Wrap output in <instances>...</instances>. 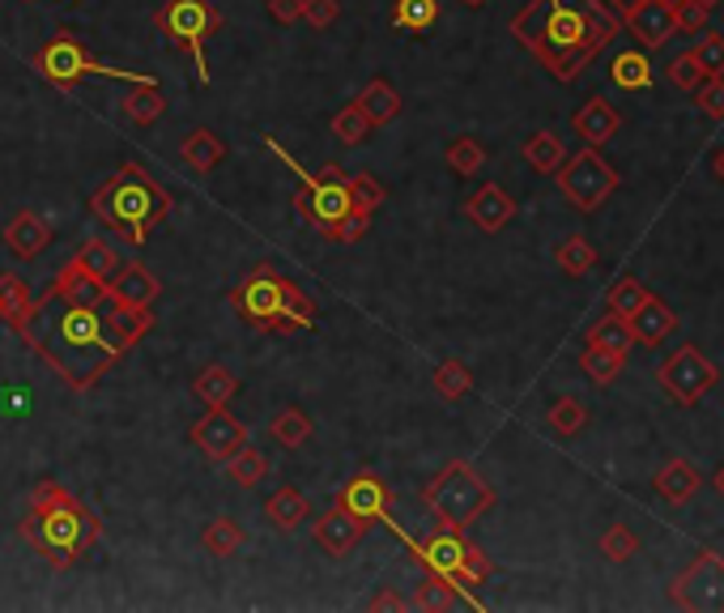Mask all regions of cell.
I'll return each mask as SVG.
<instances>
[{
	"instance_id": "91938a15",
	"label": "cell",
	"mask_w": 724,
	"mask_h": 613,
	"mask_svg": "<svg viewBox=\"0 0 724 613\" xmlns=\"http://www.w3.org/2000/svg\"><path fill=\"white\" fill-rule=\"evenodd\" d=\"M371 610H410V601L389 588V592H375V596H371Z\"/></svg>"
},
{
	"instance_id": "1f68e13d",
	"label": "cell",
	"mask_w": 724,
	"mask_h": 613,
	"mask_svg": "<svg viewBox=\"0 0 724 613\" xmlns=\"http://www.w3.org/2000/svg\"><path fill=\"white\" fill-rule=\"evenodd\" d=\"M588 345H601V350H613V354H631V345H635V333H631V320L627 315H618V311H610V315H601L592 329H588Z\"/></svg>"
},
{
	"instance_id": "f907efd6",
	"label": "cell",
	"mask_w": 724,
	"mask_h": 613,
	"mask_svg": "<svg viewBox=\"0 0 724 613\" xmlns=\"http://www.w3.org/2000/svg\"><path fill=\"white\" fill-rule=\"evenodd\" d=\"M695 60L699 69H703V77H724V34H703L695 48Z\"/></svg>"
},
{
	"instance_id": "ffe728a7",
	"label": "cell",
	"mask_w": 724,
	"mask_h": 613,
	"mask_svg": "<svg viewBox=\"0 0 724 613\" xmlns=\"http://www.w3.org/2000/svg\"><path fill=\"white\" fill-rule=\"evenodd\" d=\"M627 320H631L635 345H661L665 336L678 333V311H673L665 299H656V294H648Z\"/></svg>"
},
{
	"instance_id": "4316f807",
	"label": "cell",
	"mask_w": 724,
	"mask_h": 613,
	"mask_svg": "<svg viewBox=\"0 0 724 613\" xmlns=\"http://www.w3.org/2000/svg\"><path fill=\"white\" fill-rule=\"evenodd\" d=\"M193 392H196V401H205L209 409H223V405L235 401V392H239V375H235L230 366L214 363L193 380Z\"/></svg>"
},
{
	"instance_id": "9f6ffc18",
	"label": "cell",
	"mask_w": 724,
	"mask_h": 613,
	"mask_svg": "<svg viewBox=\"0 0 724 613\" xmlns=\"http://www.w3.org/2000/svg\"><path fill=\"white\" fill-rule=\"evenodd\" d=\"M303 18H307V27L329 30L337 18H341V4H337V0H303Z\"/></svg>"
},
{
	"instance_id": "52a82bcc",
	"label": "cell",
	"mask_w": 724,
	"mask_h": 613,
	"mask_svg": "<svg viewBox=\"0 0 724 613\" xmlns=\"http://www.w3.org/2000/svg\"><path fill=\"white\" fill-rule=\"evenodd\" d=\"M410 541V537H405ZM410 550L418 554V562L426 571H435V575H444L447 584L456 588L469 605H477L474 588L486 584L490 580V558L482 546H474L465 529H435L426 541H410Z\"/></svg>"
},
{
	"instance_id": "7dc6e473",
	"label": "cell",
	"mask_w": 724,
	"mask_h": 613,
	"mask_svg": "<svg viewBox=\"0 0 724 613\" xmlns=\"http://www.w3.org/2000/svg\"><path fill=\"white\" fill-rule=\"evenodd\" d=\"M226 474H230V481H239L244 490H251V486H260V481H265V474H269V460H265L256 447H244L235 460H226Z\"/></svg>"
},
{
	"instance_id": "03108f58",
	"label": "cell",
	"mask_w": 724,
	"mask_h": 613,
	"mask_svg": "<svg viewBox=\"0 0 724 613\" xmlns=\"http://www.w3.org/2000/svg\"><path fill=\"white\" fill-rule=\"evenodd\" d=\"M699 4H707V9H716V4H721V0H699Z\"/></svg>"
},
{
	"instance_id": "484cf974",
	"label": "cell",
	"mask_w": 724,
	"mask_h": 613,
	"mask_svg": "<svg viewBox=\"0 0 724 613\" xmlns=\"http://www.w3.org/2000/svg\"><path fill=\"white\" fill-rule=\"evenodd\" d=\"M307 516H311V502H307L294 486H281V490H273V495L265 499V520H269L278 532L303 529Z\"/></svg>"
},
{
	"instance_id": "44dd1931",
	"label": "cell",
	"mask_w": 724,
	"mask_h": 613,
	"mask_svg": "<svg viewBox=\"0 0 724 613\" xmlns=\"http://www.w3.org/2000/svg\"><path fill=\"white\" fill-rule=\"evenodd\" d=\"M652 486H656V495H661L669 507H682V502H691L699 495L703 474H699L686 456H669L665 465L656 469V477H652Z\"/></svg>"
},
{
	"instance_id": "d4e9b609",
	"label": "cell",
	"mask_w": 724,
	"mask_h": 613,
	"mask_svg": "<svg viewBox=\"0 0 724 613\" xmlns=\"http://www.w3.org/2000/svg\"><path fill=\"white\" fill-rule=\"evenodd\" d=\"M571 124H576V133H580L588 145H597V149H601V145H606V141H610L613 133L622 128V115H618V107H613L610 98L592 94L585 107L576 112V120H571Z\"/></svg>"
},
{
	"instance_id": "2e32d148",
	"label": "cell",
	"mask_w": 724,
	"mask_h": 613,
	"mask_svg": "<svg viewBox=\"0 0 724 613\" xmlns=\"http://www.w3.org/2000/svg\"><path fill=\"white\" fill-rule=\"evenodd\" d=\"M362 537H366V520H359L354 511H345V507H337V502L316 520V546L329 558L354 554Z\"/></svg>"
},
{
	"instance_id": "db71d44e",
	"label": "cell",
	"mask_w": 724,
	"mask_h": 613,
	"mask_svg": "<svg viewBox=\"0 0 724 613\" xmlns=\"http://www.w3.org/2000/svg\"><path fill=\"white\" fill-rule=\"evenodd\" d=\"M707 18H712V9L699 4V0H678V4H673V22H678V30H686V34L707 30Z\"/></svg>"
},
{
	"instance_id": "9a60e30c",
	"label": "cell",
	"mask_w": 724,
	"mask_h": 613,
	"mask_svg": "<svg viewBox=\"0 0 724 613\" xmlns=\"http://www.w3.org/2000/svg\"><path fill=\"white\" fill-rule=\"evenodd\" d=\"M337 507H345V511H354L359 520L366 524H380V520H392L389 507H392V490L389 481L380 474H354L341 490H337Z\"/></svg>"
},
{
	"instance_id": "003e7915",
	"label": "cell",
	"mask_w": 724,
	"mask_h": 613,
	"mask_svg": "<svg viewBox=\"0 0 724 613\" xmlns=\"http://www.w3.org/2000/svg\"><path fill=\"white\" fill-rule=\"evenodd\" d=\"M669 4H678V0H669Z\"/></svg>"
},
{
	"instance_id": "ee69618b",
	"label": "cell",
	"mask_w": 724,
	"mask_h": 613,
	"mask_svg": "<svg viewBox=\"0 0 724 613\" xmlns=\"http://www.w3.org/2000/svg\"><path fill=\"white\" fill-rule=\"evenodd\" d=\"M550 426H555L562 439H571V435H580L588 426V405L580 396H558L555 405H550Z\"/></svg>"
},
{
	"instance_id": "4dcf8cb0",
	"label": "cell",
	"mask_w": 724,
	"mask_h": 613,
	"mask_svg": "<svg viewBox=\"0 0 724 613\" xmlns=\"http://www.w3.org/2000/svg\"><path fill=\"white\" fill-rule=\"evenodd\" d=\"M124 115L137 124V128H149V124H158L163 112H167V98H163V90L158 85H133L128 94H124Z\"/></svg>"
},
{
	"instance_id": "83f0119b",
	"label": "cell",
	"mask_w": 724,
	"mask_h": 613,
	"mask_svg": "<svg viewBox=\"0 0 724 613\" xmlns=\"http://www.w3.org/2000/svg\"><path fill=\"white\" fill-rule=\"evenodd\" d=\"M362 112H366V120L380 128V124H392L396 115H401V94L392 90L389 77H371V82L362 85V94L354 98Z\"/></svg>"
},
{
	"instance_id": "6f0895ef",
	"label": "cell",
	"mask_w": 724,
	"mask_h": 613,
	"mask_svg": "<svg viewBox=\"0 0 724 613\" xmlns=\"http://www.w3.org/2000/svg\"><path fill=\"white\" fill-rule=\"evenodd\" d=\"M265 9H269V18H273L278 27L303 22V0H265Z\"/></svg>"
},
{
	"instance_id": "d6986e66",
	"label": "cell",
	"mask_w": 724,
	"mask_h": 613,
	"mask_svg": "<svg viewBox=\"0 0 724 613\" xmlns=\"http://www.w3.org/2000/svg\"><path fill=\"white\" fill-rule=\"evenodd\" d=\"M465 214H469V222H474L477 230L495 235V230H503V226L516 218V200H511V193L499 188V184H482V188L465 200Z\"/></svg>"
},
{
	"instance_id": "4fadbf2b",
	"label": "cell",
	"mask_w": 724,
	"mask_h": 613,
	"mask_svg": "<svg viewBox=\"0 0 724 613\" xmlns=\"http://www.w3.org/2000/svg\"><path fill=\"white\" fill-rule=\"evenodd\" d=\"M669 601L678 610L724 613V558L716 550H699V558L669 584Z\"/></svg>"
},
{
	"instance_id": "8992f818",
	"label": "cell",
	"mask_w": 724,
	"mask_h": 613,
	"mask_svg": "<svg viewBox=\"0 0 724 613\" xmlns=\"http://www.w3.org/2000/svg\"><path fill=\"white\" fill-rule=\"evenodd\" d=\"M422 502L431 507L439 529H469L495 507V486L477 474L469 460H452L426 481Z\"/></svg>"
},
{
	"instance_id": "e7e4bbea",
	"label": "cell",
	"mask_w": 724,
	"mask_h": 613,
	"mask_svg": "<svg viewBox=\"0 0 724 613\" xmlns=\"http://www.w3.org/2000/svg\"><path fill=\"white\" fill-rule=\"evenodd\" d=\"M461 4H465V9H486L490 0H461Z\"/></svg>"
},
{
	"instance_id": "7c38bea8",
	"label": "cell",
	"mask_w": 724,
	"mask_h": 613,
	"mask_svg": "<svg viewBox=\"0 0 724 613\" xmlns=\"http://www.w3.org/2000/svg\"><path fill=\"white\" fill-rule=\"evenodd\" d=\"M656 380H661V388L678 401V405H699L707 392L721 384V371L716 363L707 359V354H699V345H682V350H673L665 363L656 366Z\"/></svg>"
},
{
	"instance_id": "cb8c5ba5",
	"label": "cell",
	"mask_w": 724,
	"mask_h": 613,
	"mask_svg": "<svg viewBox=\"0 0 724 613\" xmlns=\"http://www.w3.org/2000/svg\"><path fill=\"white\" fill-rule=\"evenodd\" d=\"M103 315H107V324H112V333L133 350L137 341H145L149 336V329H154V311L149 306H137V303H124V299H103Z\"/></svg>"
},
{
	"instance_id": "6125c7cd",
	"label": "cell",
	"mask_w": 724,
	"mask_h": 613,
	"mask_svg": "<svg viewBox=\"0 0 724 613\" xmlns=\"http://www.w3.org/2000/svg\"><path fill=\"white\" fill-rule=\"evenodd\" d=\"M712 175H716V179L724 184V145L716 149V154H712Z\"/></svg>"
},
{
	"instance_id": "8d00e7d4",
	"label": "cell",
	"mask_w": 724,
	"mask_h": 613,
	"mask_svg": "<svg viewBox=\"0 0 724 613\" xmlns=\"http://www.w3.org/2000/svg\"><path fill=\"white\" fill-rule=\"evenodd\" d=\"M30 306H34V299H30L27 281L18 278V273H0V320L18 329L30 315Z\"/></svg>"
},
{
	"instance_id": "11a10c76",
	"label": "cell",
	"mask_w": 724,
	"mask_h": 613,
	"mask_svg": "<svg viewBox=\"0 0 724 613\" xmlns=\"http://www.w3.org/2000/svg\"><path fill=\"white\" fill-rule=\"evenodd\" d=\"M695 103L707 120H724V77H707V82L699 85Z\"/></svg>"
},
{
	"instance_id": "30bf717a",
	"label": "cell",
	"mask_w": 724,
	"mask_h": 613,
	"mask_svg": "<svg viewBox=\"0 0 724 613\" xmlns=\"http://www.w3.org/2000/svg\"><path fill=\"white\" fill-rule=\"evenodd\" d=\"M294 209H299V218L316 226L320 235H333L337 226L354 214L350 188H345V170L337 167V163H329L320 175H303V188L294 193Z\"/></svg>"
},
{
	"instance_id": "6da1fadb",
	"label": "cell",
	"mask_w": 724,
	"mask_h": 613,
	"mask_svg": "<svg viewBox=\"0 0 724 613\" xmlns=\"http://www.w3.org/2000/svg\"><path fill=\"white\" fill-rule=\"evenodd\" d=\"M18 333L34 354L48 359V366L73 392H90L128 354V345L112 333L103 306L64 303L52 290L43 299H34L30 315L18 324Z\"/></svg>"
},
{
	"instance_id": "b9f144b4",
	"label": "cell",
	"mask_w": 724,
	"mask_h": 613,
	"mask_svg": "<svg viewBox=\"0 0 724 613\" xmlns=\"http://www.w3.org/2000/svg\"><path fill=\"white\" fill-rule=\"evenodd\" d=\"M435 392L444 396V401H461V396H469L474 392V375H469V366L456 363V359H447V363L435 366Z\"/></svg>"
},
{
	"instance_id": "f1b7e54d",
	"label": "cell",
	"mask_w": 724,
	"mask_h": 613,
	"mask_svg": "<svg viewBox=\"0 0 724 613\" xmlns=\"http://www.w3.org/2000/svg\"><path fill=\"white\" fill-rule=\"evenodd\" d=\"M179 154H184V163H188L193 170L209 175V170L226 158V141L218 137L214 128H193V133L184 137V145H179Z\"/></svg>"
},
{
	"instance_id": "3957f363",
	"label": "cell",
	"mask_w": 724,
	"mask_h": 613,
	"mask_svg": "<svg viewBox=\"0 0 724 613\" xmlns=\"http://www.w3.org/2000/svg\"><path fill=\"white\" fill-rule=\"evenodd\" d=\"M99 532H103V520L77 495H69L56 477H43L34 486L27 520L18 524V537L56 571L77 567L85 550L99 541Z\"/></svg>"
},
{
	"instance_id": "d590c367",
	"label": "cell",
	"mask_w": 724,
	"mask_h": 613,
	"mask_svg": "<svg viewBox=\"0 0 724 613\" xmlns=\"http://www.w3.org/2000/svg\"><path fill=\"white\" fill-rule=\"evenodd\" d=\"M525 163H529L532 170H541V175H558V167L567 163L562 141H558L550 128H537V133L525 141Z\"/></svg>"
},
{
	"instance_id": "8fae6325",
	"label": "cell",
	"mask_w": 724,
	"mask_h": 613,
	"mask_svg": "<svg viewBox=\"0 0 724 613\" xmlns=\"http://www.w3.org/2000/svg\"><path fill=\"white\" fill-rule=\"evenodd\" d=\"M558 188L562 196L580 209V214H597L613 193H618V170L601 158L597 145H585L576 158H567L558 167Z\"/></svg>"
},
{
	"instance_id": "7bdbcfd3",
	"label": "cell",
	"mask_w": 724,
	"mask_h": 613,
	"mask_svg": "<svg viewBox=\"0 0 724 613\" xmlns=\"http://www.w3.org/2000/svg\"><path fill=\"white\" fill-rule=\"evenodd\" d=\"M329 128H333V137L341 141V145H362V141L371 137V128H375V124L366 120V112H362L359 103H345V107L333 115V124H329Z\"/></svg>"
},
{
	"instance_id": "816d5d0a",
	"label": "cell",
	"mask_w": 724,
	"mask_h": 613,
	"mask_svg": "<svg viewBox=\"0 0 724 613\" xmlns=\"http://www.w3.org/2000/svg\"><path fill=\"white\" fill-rule=\"evenodd\" d=\"M669 77H673L678 90H686V94H695L699 85L707 82V77H703V69H699L695 52H682V56L673 60V64H669Z\"/></svg>"
},
{
	"instance_id": "ab89813d",
	"label": "cell",
	"mask_w": 724,
	"mask_h": 613,
	"mask_svg": "<svg viewBox=\"0 0 724 613\" xmlns=\"http://www.w3.org/2000/svg\"><path fill=\"white\" fill-rule=\"evenodd\" d=\"M461 601V592L447 584L444 575H435V571H426V580L418 584V592H414V610L422 613H444L452 610Z\"/></svg>"
},
{
	"instance_id": "74e56055",
	"label": "cell",
	"mask_w": 724,
	"mask_h": 613,
	"mask_svg": "<svg viewBox=\"0 0 724 613\" xmlns=\"http://www.w3.org/2000/svg\"><path fill=\"white\" fill-rule=\"evenodd\" d=\"M444 163L452 167V175H477V170L486 167V145L477 137H452L444 149Z\"/></svg>"
},
{
	"instance_id": "680465c9",
	"label": "cell",
	"mask_w": 724,
	"mask_h": 613,
	"mask_svg": "<svg viewBox=\"0 0 724 613\" xmlns=\"http://www.w3.org/2000/svg\"><path fill=\"white\" fill-rule=\"evenodd\" d=\"M366 222H371V218H362V214H350V218L337 226L329 239H333V243H359L362 230H366Z\"/></svg>"
},
{
	"instance_id": "836d02e7",
	"label": "cell",
	"mask_w": 724,
	"mask_h": 613,
	"mask_svg": "<svg viewBox=\"0 0 724 613\" xmlns=\"http://www.w3.org/2000/svg\"><path fill=\"white\" fill-rule=\"evenodd\" d=\"M555 260L567 278H585V273L597 269V243H592L588 235H567V239L558 243Z\"/></svg>"
},
{
	"instance_id": "d6a6232c",
	"label": "cell",
	"mask_w": 724,
	"mask_h": 613,
	"mask_svg": "<svg viewBox=\"0 0 724 613\" xmlns=\"http://www.w3.org/2000/svg\"><path fill=\"white\" fill-rule=\"evenodd\" d=\"M269 439L278 447H286V451H299V447L311 439V418H307L299 405H286V409L273 414V422H269Z\"/></svg>"
},
{
	"instance_id": "f546056e",
	"label": "cell",
	"mask_w": 724,
	"mask_h": 613,
	"mask_svg": "<svg viewBox=\"0 0 724 613\" xmlns=\"http://www.w3.org/2000/svg\"><path fill=\"white\" fill-rule=\"evenodd\" d=\"M610 82L618 90H627V94H640L652 85V60L648 52H618L610 60Z\"/></svg>"
},
{
	"instance_id": "f6af8a7d",
	"label": "cell",
	"mask_w": 724,
	"mask_h": 613,
	"mask_svg": "<svg viewBox=\"0 0 724 613\" xmlns=\"http://www.w3.org/2000/svg\"><path fill=\"white\" fill-rule=\"evenodd\" d=\"M580 371H585L592 384H613L618 371H622V354L601 350V345H585V354H580Z\"/></svg>"
},
{
	"instance_id": "ac0fdd59",
	"label": "cell",
	"mask_w": 724,
	"mask_h": 613,
	"mask_svg": "<svg viewBox=\"0 0 724 613\" xmlns=\"http://www.w3.org/2000/svg\"><path fill=\"white\" fill-rule=\"evenodd\" d=\"M622 27H631V34L643 43V52H656V48H665L669 39L678 34V22H673V4L669 0H643L640 9L622 22Z\"/></svg>"
},
{
	"instance_id": "f5cc1de1",
	"label": "cell",
	"mask_w": 724,
	"mask_h": 613,
	"mask_svg": "<svg viewBox=\"0 0 724 613\" xmlns=\"http://www.w3.org/2000/svg\"><path fill=\"white\" fill-rule=\"evenodd\" d=\"M82 260L99 273V278H112L115 269H120V256H115L112 243H103V239H90L82 248Z\"/></svg>"
},
{
	"instance_id": "60d3db41",
	"label": "cell",
	"mask_w": 724,
	"mask_h": 613,
	"mask_svg": "<svg viewBox=\"0 0 724 613\" xmlns=\"http://www.w3.org/2000/svg\"><path fill=\"white\" fill-rule=\"evenodd\" d=\"M345 188H350V205H354V214H362V218H371L384 200H389V193H384V184L375 179V175H366V170H359V175H345Z\"/></svg>"
},
{
	"instance_id": "f35d334b",
	"label": "cell",
	"mask_w": 724,
	"mask_h": 613,
	"mask_svg": "<svg viewBox=\"0 0 724 613\" xmlns=\"http://www.w3.org/2000/svg\"><path fill=\"white\" fill-rule=\"evenodd\" d=\"M205 550L214 558H230L239 554V546L248 541V532L239 529V520H230V516H218V520H209V529H205Z\"/></svg>"
},
{
	"instance_id": "277c9868",
	"label": "cell",
	"mask_w": 724,
	"mask_h": 613,
	"mask_svg": "<svg viewBox=\"0 0 724 613\" xmlns=\"http://www.w3.org/2000/svg\"><path fill=\"white\" fill-rule=\"evenodd\" d=\"M90 214L141 248L149 239V230L170 214V196L158 188V179L141 163H124L99 193L90 196Z\"/></svg>"
},
{
	"instance_id": "681fc988",
	"label": "cell",
	"mask_w": 724,
	"mask_h": 613,
	"mask_svg": "<svg viewBox=\"0 0 724 613\" xmlns=\"http://www.w3.org/2000/svg\"><path fill=\"white\" fill-rule=\"evenodd\" d=\"M0 414L13 422L30 418V414H34V392H30V384H22V380L4 384V388H0Z\"/></svg>"
},
{
	"instance_id": "c3c4849f",
	"label": "cell",
	"mask_w": 724,
	"mask_h": 613,
	"mask_svg": "<svg viewBox=\"0 0 724 613\" xmlns=\"http://www.w3.org/2000/svg\"><path fill=\"white\" fill-rule=\"evenodd\" d=\"M648 294H652V290H648L640 278H618L610 285V294H606V306H610V311H618V315H631V311H635V306H640Z\"/></svg>"
},
{
	"instance_id": "603a6c76",
	"label": "cell",
	"mask_w": 724,
	"mask_h": 613,
	"mask_svg": "<svg viewBox=\"0 0 724 613\" xmlns=\"http://www.w3.org/2000/svg\"><path fill=\"white\" fill-rule=\"evenodd\" d=\"M158 278L141 264V260H128V264H120L112 278H107V294L112 299H124V303H137V306H149L158 299Z\"/></svg>"
},
{
	"instance_id": "ba28073f",
	"label": "cell",
	"mask_w": 724,
	"mask_h": 613,
	"mask_svg": "<svg viewBox=\"0 0 724 613\" xmlns=\"http://www.w3.org/2000/svg\"><path fill=\"white\" fill-rule=\"evenodd\" d=\"M154 27L158 34L167 39L170 48H179V52H188L196 64V82L209 85V64H205V43L223 30V13H218V4L214 0H167V4H158L154 9Z\"/></svg>"
},
{
	"instance_id": "94428289",
	"label": "cell",
	"mask_w": 724,
	"mask_h": 613,
	"mask_svg": "<svg viewBox=\"0 0 724 613\" xmlns=\"http://www.w3.org/2000/svg\"><path fill=\"white\" fill-rule=\"evenodd\" d=\"M606 4H610V9H613V13H618V18H622V22H627V18H631V13L640 9L643 0H606Z\"/></svg>"
},
{
	"instance_id": "7402d4cb",
	"label": "cell",
	"mask_w": 724,
	"mask_h": 613,
	"mask_svg": "<svg viewBox=\"0 0 724 613\" xmlns=\"http://www.w3.org/2000/svg\"><path fill=\"white\" fill-rule=\"evenodd\" d=\"M48 243H52V226L43 222L34 209H18L4 226V248L13 251L18 260H34Z\"/></svg>"
},
{
	"instance_id": "5b68a950",
	"label": "cell",
	"mask_w": 724,
	"mask_h": 613,
	"mask_svg": "<svg viewBox=\"0 0 724 613\" xmlns=\"http://www.w3.org/2000/svg\"><path fill=\"white\" fill-rule=\"evenodd\" d=\"M230 306L239 311V320L256 333H294L311 329L320 306L307 299L303 290L290 278H281L273 264H256L248 278L230 290Z\"/></svg>"
},
{
	"instance_id": "be15d7a7",
	"label": "cell",
	"mask_w": 724,
	"mask_h": 613,
	"mask_svg": "<svg viewBox=\"0 0 724 613\" xmlns=\"http://www.w3.org/2000/svg\"><path fill=\"white\" fill-rule=\"evenodd\" d=\"M712 486H716V495H721V499H724V465H721V469H716V477H712Z\"/></svg>"
},
{
	"instance_id": "e0dca14e",
	"label": "cell",
	"mask_w": 724,
	"mask_h": 613,
	"mask_svg": "<svg viewBox=\"0 0 724 613\" xmlns=\"http://www.w3.org/2000/svg\"><path fill=\"white\" fill-rule=\"evenodd\" d=\"M52 294H60L64 303H77V306H103V299H107V278H99L82 256H73L56 273V281H52Z\"/></svg>"
},
{
	"instance_id": "bcb514c9",
	"label": "cell",
	"mask_w": 724,
	"mask_h": 613,
	"mask_svg": "<svg viewBox=\"0 0 724 613\" xmlns=\"http://www.w3.org/2000/svg\"><path fill=\"white\" fill-rule=\"evenodd\" d=\"M640 550H643L640 532H631L627 524H610V529L601 532V554H606V562H631Z\"/></svg>"
},
{
	"instance_id": "9c48e42d",
	"label": "cell",
	"mask_w": 724,
	"mask_h": 613,
	"mask_svg": "<svg viewBox=\"0 0 724 613\" xmlns=\"http://www.w3.org/2000/svg\"><path fill=\"white\" fill-rule=\"evenodd\" d=\"M34 73H43V77L52 85H60V90L85 82V77H115V82H128V85H158L154 73H128V69H112V64L94 60L73 34L48 39V43L34 52Z\"/></svg>"
},
{
	"instance_id": "5bb4252c",
	"label": "cell",
	"mask_w": 724,
	"mask_h": 613,
	"mask_svg": "<svg viewBox=\"0 0 724 613\" xmlns=\"http://www.w3.org/2000/svg\"><path fill=\"white\" fill-rule=\"evenodd\" d=\"M188 439H193L196 451H205V460L226 465V460H235L248 447V426L235 418V414H226L223 405V409H209L205 418L196 422L193 430H188Z\"/></svg>"
},
{
	"instance_id": "e575fe53",
	"label": "cell",
	"mask_w": 724,
	"mask_h": 613,
	"mask_svg": "<svg viewBox=\"0 0 724 613\" xmlns=\"http://www.w3.org/2000/svg\"><path fill=\"white\" fill-rule=\"evenodd\" d=\"M389 22L405 34H426L439 22V0H396Z\"/></svg>"
},
{
	"instance_id": "7a4b0ae2",
	"label": "cell",
	"mask_w": 724,
	"mask_h": 613,
	"mask_svg": "<svg viewBox=\"0 0 724 613\" xmlns=\"http://www.w3.org/2000/svg\"><path fill=\"white\" fill-rule=\"evenodd\" d=\"M618 30L622 18L606 0H529L511 18L516 43L541 60L558 82H576L588 60L610 48Z\"/></svg>"
}]
</instances>
